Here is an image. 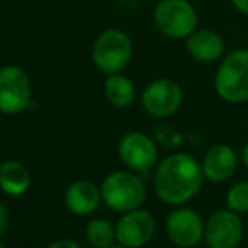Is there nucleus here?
<instances>
[{"label":"nucleus","mask_w":248,"mask_h":248,"mask_svg":"<svg viewBox=\"0 0 248 248\" xmlns=\"http://www.w3.org/2000/svg\"><path fill=\"white\" fill-rule=\"evenodd\" d=\"M201 162L186 152L164 157L154 172V191L169 206H183L201 191L204 183Z\"/></svg>","instance_id":"1"},{"label":"nucleus","mask_w":248,"mask_h":248,"mask_svg":"<svg viewBox=\"0 0 248 248\" xmlns=\"http://www.w3.org/2000/svg\"><path fill=\"white\" fill-rule=\"evenodd\" d=\"M213 86L226 103L248 101V49H235L219 59Z\"/></svg>","instance_id":"2"},{"label":"nucleus","mask_w":248,"mask_h":248,"mask_svg":"<svg viewBox=\"0 0 248 248\" xmlns=\"http://www.w3.org/2000/svg\"><path fill=\"white\" fill-rule=\"evenodd\" d=\"M101 201L110 209L118 213H127L144 204L147 198L142 177L134 170H115L108 174L100 186Z\"/></svg>","instance_id":"3"},{"label":"nucleus","mask_w":248,"mask_h":248,"mask_svg":"<svg viewBox=\"0 0 248 248\" xmlns=\"http://www.w3.org/2000/svg\"><path fill=\"white\" fill-rule=\"evenodd\" d=\"M134 56V43L125 31L111 27L98 34L92 47V61L103 75L122 73Z\"/></svg>","instance_id":"4"},{"label":"nucleus","mask_w":248,"mask_h":248,"mask_svg":"<svg viewBox=\"0 0 248 248\" xmlns=\"http://www.w3.org/2000/svg\"><path fill=\"white\" fill-rule=\"evenodd\" d=\"M155 29L169 39H186L198 29L199 17L189 0H160L152 12Z\"/></svg>","instance_id":"5"},{"label":"nucleus","mask_w":248,"mask_h":248,"mask_svg":"<svg viewBox=\"0 0 248 248\" xmlns=\"http://www.w3.org/2000/svg\"><path fill=\"white\" fill-rule=\"evenodd\" d=\"M32 96L31 78L17 64L0 68V113L19 115L27 110Z\"/></svg>","instance_id":"6"},{"label":"nucleus","mask_w":248,"mask_h":248,"mask_svg":"<svg viewBox=\"0 0 248 248\" xmlns=\"http://www.w3.org/2000/svg\"><path fill=\"white\" fill-rule=\"evenodd\" d=\"M184 92L177 81L170 78H157L150 81L140 95L145 113L154 118H166L177 113L183 107Z\"/></svg>","instance_id":"7"},{"label":"nucleus","mask_w":248,"mask_h":248,"mask_svg":"<svg viewBox=\"0 0 248 248\" xmlns=\"http://www.w3.org/2000/svg\"><path fill=\"white\" fill-rule=\"evenodd\" d=\"M245 235L242 215L232 209H219L208 218L204 226V242L208 248H236Z\"/></svg>","instance_id":"8"},{"label":"nucleus","mask_w":248,"mask_h":248,"mask_svg":"<svg viewBox=\"0 0 248 248\" xmlns=\"http://www.w3.org/2000/svg\"><path fill=\"white\" fill-rule=\"evenodd\" d=\"M118 157L127 169L147 174L159 160V149L144 132H128L118 142Z\"/></svg>","instance_id":"9"},{"label":"nucleus","mask_w":248,"mask_h":248,"mask_svg":"<svg viewBox=\"0 0 248 248\" xmlns=\"http://www.w3.org/2000/svg\"><path fill=\"white\" fill-rule=\"evenodd\" d=\"M204 219L191 208L177 206L166 219V235L179 248H193L204 240Z\"/></svg>","instance_id":"10"},{"label":"nucleus","mask_w":248,"mask_h":248,"mask_svg":"<svg viewBox=\"0 0 248 248\" xmlns=\"http://www.w3.org/2000/svg\"><path fill=\"white\" fill-rule=\"evenodd\" d=\"M118 245L125 248H140L152 240L155 233V218L147 209H132L122 213L120 219L115 225Z\"/></svg>","instance_id":"11"},{"label":"nucleus","mask_w":248,"mask_h":248,"mask_svg":"<svg viewBox=\"0 0 248 248\" xmlns=\"http://www.w3.org/2000/svg\"><path fill=\"white\" fill-rule=\"evenodd\" d=\"M201 167L204 177L211 183H223L233 177L238 167V155L228 144H216L206 150Z\"/></svg>","instance_id":"12"},{"label":"nucleus","mask_w":248,"mask_h":248,"mask_svg":"<svg viewBox=\"0 0 248 248\" xmlns=\"http://www.w3.org/2000/svg\"><path fill=\"white\" fill-rule=\"evenodd\" d=\"M187 54L198 62H216L225 54V39L215 29H196L184 39Z\"/></svg>","instance_id":"13"},{"label":"nucleus","mask_w":248,"mask_h":248,"mask_svg":"<svg viewBox=\"0 0 248 248\" xmlns=\"http://www.w3.org/2000/svg\"><path fill=\"white\" fill-rule=\"evenodd\" d=\"M101 201V189L92 181H75L64 193V204L73 215L88 216L96 211Z\"/></svg>","instance_id":"14"},{"label":"nucleus","mask_w":248,"mask_h":248,"mask_svg":"<svg viewBox=\"0 0 248 248\" xmlns=\"http://www.w3.org/2000/svg\"><path fill=\"white\" fill-rule=\"evenodd\" d=\"M31 187V174L19 160H5L0 166V189L9 196H22Z\"/></svg>","instance_id":"15"},{"label":"nucleus","mask_w":248,"mask_h":248,"mask_svg":"<svg viewBox=\"0 0 248 248\" xmlns=\"http://www.w3.org/2000/svg\"><path fill=\"white\" fill-rule=\"evenodd\" d=\"M103 93L108 103L115 108H127L134 103L135 96H137V90L135 85L128 76L124 73H113V75H107L103 85Z\"/></svg>","instance_id":"16"},{"label":"nucleus","mask_w":248,"mask_h":248,"mask_svg":"<svg viewBox=\"0 0 248 248\" xmlns=\"http://www.w3.org/2000/svg\"><path fill=\"white\" fill-rule=\"evenodd\" d=\"M86 242L93 248H108L117 242L115 226L105 218H93L85 230Z\"/></svg>","instance_id":"17"},{"label":"nucleus","mask_w":248,"mask_h":248,"mask_svg":"<svg viewBox=\"0 0 248 248\" xmlns=\"http://www.w3.org/2000/svg\"><path fill=\"white\" fill-rule=\"evenodd\" d=\"M226 206L238 215L248 213V181H238L226 193Z\"/></svg>","instance_id":"18"},{"label":"nucleus","mask_w":248,"mask_h":248,"mask_svg":"<svg viewBox=\"0 0 248 248\" xmlns=\"http://www.w3.org/2000/svg\"><path fill=\"white\" fill-rule=\"evenodd\" d=\"M9 230V211H7V206L0 201V238L7 233Z\"/></svg>","instance_id":"19"},{"label":"nucleus","mask_w":248,"mask_h":248,"mask_svg":"<svg viewBox=\"0 0 248 248\" xmlns=\"http://www.w3.org/2000/svg\"><path fill=\"white\" fill-rule=\"evenodd\" d=\"M47 248H83L79 243L73 242V240H68V238H61V240H56L52 242Z\"/></svg>","instance_id":"20"},{"label":"nucleus","mask_w":248,"mask_h":248,"mask_svg":"<svg viewBox=\"0 0 248 248\" xmlns=\"http://www.w3.org/2000/svg\"><path fill=\"white\" fill-rule=\"evenodd\" d=\"M232 5L243 16H248V0H230Z\"/></svg>","instance_id":"21"},{"label":"nucleus","mask_w":248,"mask_h":248,"mask_svg":"<svg viewBox=\"0 0 248 248\" xmlns=\"http://www.w3.org/2000/svg\"><path fill=\"white\" fill-rule=\"evenodd\" d=\"M242 162H243V166H245L247 170H248V142H247V145L242 150Z\"/></svg>","instance_id":"22"},{"label":"nucleus","mask_w":248,"mask_h":248,"mask_svg":"<svg viewBox=\"0 0 248 248\" xmlns=\"http://www.w3.org/2000/svg\"><path fill=\"white\" fill-rule=\"evenodd\" d=\"M108 248H125V247H122V245H118V247H115V245H111V247H108Z\"/></svg>","instance_id":"23"},{"label":"nucleus","mask_w":248,"mask_h":248,"mask_svg":"<svg viewBox=\"0 0 248 248\" xmlns=\"http://www.w3.org/2000/svg\"><path fill=\"white\" fill-rule=\"evenodd\" d=\"M0 248H7V247H5V245H3V243H2V242H0Z\"/></svg>","instance_id":"24"}]
</instances>
